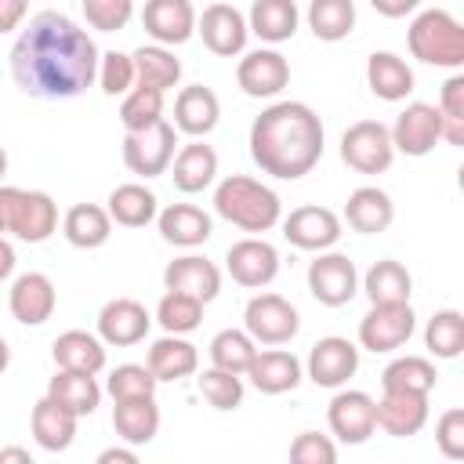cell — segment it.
I'll return each mask as SVG.
<instances>
[{"mask_svg": "<svg viewBox=\"0 0 464 464\" xmlns=\"http://www.w3.org/2000/svg\"><path fill=\"white\" fill-rule=\"evenodd\" d=\"M98 58L102 51L83 25L62 11H40L11 47V76L29 98L65 102L98 80Z\"/></svg>", "mask_w": 464, "mask_h": 464, "instance_id": "obj_1", "label": "cell"}, {"mask_svg": "<svg viewBox=\"0 0 464 464\" xmlns=\"http://www.w3.org/2000/svg\"><path fill=\"white\" fill-rule=\"evenodd\" d=\"M323 120L304 102H276L250 123V156L279 181L304 178L323 160Z\"/></svg>", "mask_w": 464, "mask_h": 464, "instance_id": "obj_2", "label": "cell"}, {"mask_svg": "<svg viewBox=\"0 0 464 464\" xmlns=\"http://www.w3.org/2000/svg\"><path fill=\"white\" fill-rule=\"evenodd\" d=\"M214 210H218V218H225L228 225H236L243 232H268L283 218L279 196L268 185H261L246 174H228V178L218 181Z\"/></svg>", "mask_w": 464, "mask_h": 464, "instance_id": "obj_3", "label": "cell"}, {"mask_svg": "<svg viewBox=\"0 0 464 464\" xmlns=\"http://www.w3.org/2000/svg\"><path fill=\"white\" fill-rule=\"evenodd\" d=\"M406 44H410V54L424 65H439V69H460L464 65V29L442 7L420 11L410 22Z\"/></svg>", "mask_w": 464, "mask_h": 464, "instance_id": "obj_4", "label": "cell"}, {"mask_svg": "<svg viewBox=\"0 0 464 464\" xmlns=\"http://www.w3.org/2000/svg\"><path fill=\"white\" fill-rule=\"evenodd\" d=\"M174 145H178L174 123L156 120L145 130H127L123 134V163L138 178H160V174H167V167L174 160Z\"/></svg>", "mask_w": 464, "mask_h": 464, "instance_id": "obj_5", "label": "cell"}, {"mask_svg": "<svg viewBox=\"0 0 464 464\" xmlns=\"http://www.w3.org/2000/svg\"><path fill=\"white\" fill-rule=\"evenodd\" d=\"M341 160L355 174H384L395 160L392 130L381 120H359L341 134Z\"/></svg>", "mask_w": 464, "mask_h": 464, "instance_id": "obj_6", "label": "cell"}, {"mask_svg": "<svg viewBox=\"0 0 464 464\" xmlns=\"http://www.w3.org/2000/svg\"><path fill=\"white\" fill-rule=\"evenodd\" d=\"M243 330L257 344H268V348L272 344H290L301 330V315L279 294H254L243 308Z\"/></svg>", "mask_w": 464, "mask_h": 464, "instance_id": "obj_7", "label": "cell"}, {"mask_svg": "<svg viewBox=\"0 0 464 464\" xmlns=\"http://www.w3.org/2000/svg\"><path fill=\"white\" fill-rule=\"evenodd\" d=\"M308 294L326 304V308H341L359 294V272L355 261L341 250H319L315 261L308 265Z\"/></svg>", "mask_w": 464, "mask_h": 464, "instance_id": "obj_8", "label": "cell"}, {"mask_svg": "<svg viewBox=\"0 0 464 464\" xmlns=\"http://www.w3.org/2000/svg\"><path fill=\"white\" fill-rule=\"evenodd\" d=\"M417 330V315L410 301L399 304H370V312L359 319V344L373 355H388L402 348Z\"/></svg>", "mask_w": 464, "mask_h": 464, "instance_id": "obj_9", "label": "cell"}, {"mask_svg": "<svg viewBox=\"0 0 464 464\" xmlns=\"http://www.w3.org/2000/svg\"><path fill=\"white\" fill-rule=\"evenodd\" d=\"M196 33L203 36V47L218 58H236L246 47V14L232 4H210L203 14H196Z\"/></svg>", "mask_w": 464, "mask_h": 464, "instance_id": "obj_10", "label": "cell"}, {"mask_svg": "<svg viewBox=\"0 0 464 464\" xmlns=\"http://www.w3.org/2000/svg\"><path fill=\"white\" fill-rule=\"evenodd\" d=\"M392 130V145L395 152H406V156H428L439 141H442V116L435 105L428 102H410L395 123L388 127Z\"/></svg>", "mask_w": 464, "mask_h": 464, "instance_id": "obj_11", "label": "cell"}, {"mask_svg": "<svg viewBox=\"0 0 464 464\" xmlns=\"http://www.w3.org/2000/svg\"><path fill=\"white\" fill-rule=\"evenodd\" d=\"M225 268H228V276H232L239 286L261 290V286H268V283L279 276V250H276L268 239L246 236V239H239V243L228 246Z\"/></svg>", "mask_w": 464, "mask_h": 464, "instance_id": "obj_12", "label": "cell"}, {"mask_svg": "<svg viewBox=\"0 0 464 464\" xmlns=\"http://www.w3.org/2000/svg\"><path fill=\"white\" fill-rule=\"evenodd\" d=\"M326 424L330 431L348 442V446H359L366 442L373 431H377V417H373V399L359 388H341L330 406H326Z\"/></svg>", "mask_w": 464, "mask_h": 464, "instance_id": "obj_13", "label": "cell"}, {"mask_svg": "<svg viewBox=\"0 0 464 464\" xmlns=\"http://www.w3.org/2000/svg\"><path fill=\"white\" fill-rule=\"evenodd\" d=\"M283 221V239L297 250H330L341 239V218L330 207H297Z\"/></svg>", "mask_w": 464, "mask_h": 464, "instance_id": "obj_14", "label": "cell"}, {"mask_svg": "<svg viewBox=\"0 0 464 464\" xmlns=\"http://www.w3.org/2000/svg\"><path fill=\"white\" fill-rule=\"evenodd\" d=\"M236 83L250 98H276L290 83V62L276 47H257L239 58L236 65Z\"/></svg>", "mask_w": 464, "mask_h": 464, "instance_id": "obj_15", "label": "cell"}, {"mask_svg": "<svg viewBox=\"0 0 464 464\" xmlns=\"http://www.w3.org/2000/svg\"><path fill=\"white\" fill-rule=\"evenodd\" d=\"M54 228H58V203L40 188H18L11 203L7 232H14L22 243H44L54 236Z\"/></svg>", "mask_w": 464, "mask_h": 464, "instance_id": "obj_16", "label": "cell"}, {"mask_svg": "<svg viewBox=\"0 0 464 464\" xmlns=\"http://www.w3.org/2000/svg\"><path fill=\"white\" fill-rule=\"evenodd\" d=\"M359 370V348L348 337H319L308 352V377L319 388H344Z\"/></svg>", "mask_w": 464, "mask_h": 464, "instance_id": "obj_17", "label": "cell"}, {"mask_svg": "<svg viewBox=\"0 0 464 464\" xmlns=\"http://www.w3.org/2000/svg\"><path fill=\"white\" fill-rule=\"evenodd\" d=\"M149 326H152V315L134 297H112L98 312V337L116 348H130V344L145 341Z\"/></svg>", "mask_w": 464, "mask_h": 464, "instance_id": "obj_18", "label": "cell"}, {"mask_svg": "<svg viewBox=\"0 0 464 464\" xmlns=\"http://www.w3.org/2000/svg\"><path fill=\"white\" fill-rule=\"evenodd\" d=\"M58 290L44 272H22L7 290V308L22 326H44L54 315Z\"/></svg>", "mask_w": 464, "mask_h": 464, "instance_id": "obj_19", "label": "cell"}, {"mask_svg": "<svg viewBox=\"0 0 464 464\" xmlns=\"http://www.w3.org/2000/svg\"><path fill=\"white\" fill-rule=\"evenodd\" d=\"M141 25L156 44L178 47L196 33V7L192 0H145Z\"/></svg>", "mask_w": 464, "mask_h": 464, "instance_id": "obj_20", "label": "cell"}, {"mask_svg": "<svg viewBox=\"0 0 464 464\" xmlns=\"http://www.w3.org/2000/svg\"><path fill=\"white\" fill-rule=\"evenodd\" d=\"M377 428L392 439H410L428 424V395L420 392H384L381 402H373Z\"/></svg>", "mask_w": 464, "mask_h": 464, "instance_id": "obj_21", "label": "cell"}, {"mask_svg": "<svg viewBox=\"0 0 464 464\" xmlns=\"http://www.w3.org/2000/svg\"><path fill=\"white\" fill-rule=\"evenodd\" d=\"M163 286L167 290H181L199 297L203 304L218 297L221 290V268L214 261H207L203 254H181L163 268Z\"/></svg>", "mask_w": 464, "mask_h": 464, "instance_id": "obj_22", "label": "cell"}, {"mask_svg": "<svg viewBox=\"0 0 464 464\" xmlns=\"http://www.w3.org/2000/svg\"><path fill=\"white\" fill-rule=\"evenodd\" d=\"M221 120V102L210 87L192 83L181 87L174 98V130L188 134V138H207Z\"/></svg>", "mask_w": 464, "mask_h": 464, "instance_id": "obj_23", "label": "cell"}, {"mask_svg": "<svg viewBox=\"0 0 464 464\" xmlns=\"http://www.w3.org/2000/svg\"><path fill=\"white\" fill-rule=\"evenodd\" d=\"M170 181L178 192L192 196V192H203L214 185L218 178V152L210 145H203V138H192L188 145H181L170 160Z\"/></svg>", "mask_w": 464, "mask_h": 464, "instance_id": "obj_24", "label": "cell"}, {"mask_svg": "<svg viewBox=\"0 0 464 464\" xmlns=\"http://www.w3.org/2000/svg\"><path fill=\"white\" fill-rule=\"evenodd\" d=\"M246 377L257 392L265 395H283V392H294L301 384V359L279 344H272L268 352H257L254 362L246 366Z\"/></svg>", "mask_w": 464, "mask_h": 464, "instance_id": "obj_25", "label": "cell"}, {"mask_svg": "<svg viewBox=\"0 0 464 464\" xmlns=\"http://www.w3.org/2000/svg\"><path fill=\"white\" fill-rule=\"evenodd\" d=\"M156 225H160V236L170 246H185V250L207 243L210 232H214L210 214L199 210V207H192V203H170V207H163L156 214Z\"/></svg>", "mask_w": 464, "mask_h": 464, "instance_id": "obj_26", "label": "cell"}, {"mask_svg": "<svg viewBox=\"0 0 464 464\" xmlns=\"http://www.w3.org/2000/svg\"><path fill=\"white\" fill-rule=\"evenodd\" d=\"M76 413H69L65 406H58L51 395H44L36 406H33V417H29V428H33V439L40 450L47 453H62L72 446L76 439Z\"/></svg>", "mask_w": 464, "mask_h": 464, "instance_id": "obj_27", "label": "cell"}, {"mask_svg": "<svg viewBox=\"0 0 464 464\" xmlns=\"http://www.w3.org/2000/svg\"><path fill=\"white\" fill-rule=\"evenodd\" d=\"M344 221H348L355 232H362V236H377V232H384V228L395 221V203H392V196H388L384 188L362 185V188H355V192L348 196V203H344Z\"/></svg>", "mask_w": 464, "mask_h": 464, "instance_id": "obj_28", "label": "cell"}, {"mask_svg": "<svg viewBox=\"0 0 464 464\" xmlns=\"http://www.w3.org/2000/svg\"><path fill=\"white\" fill-rule=\"evenodd\" d=\"M112 428L127 446H145L160 431V406L156 395H138V399H120L112 406Z\"/></svg>", "mask_w": 464, "mask_h": 464, "instance_id": "obj_29", "label": "cell"}, {"mask_svg": "<svg viewBox=\"0 0 464 464\" xmlns=\"http://www.w3.org/2000/svg\"><path fill=\"white\" fill-rule=\"evenodd\" d=\"M58 370H80V373H102L105 366V341L87 330H65L51 344Z\"/></svg>", "mask_w": 464, "mask_h": 464, "instance_id": "obj_30", "label": "cell"}, {"mask_svg": "<svg viewBox=\"0 0 464 464\" xmlns=\"http://www.w3.org/2000/svg\"><path fill=\"white\" fill-rule=\"evenodd\" d=\"M156 381H181V377H192L196 366H199V352L192 341H185V334H167L160 341H152L149 348V362Z\"/></svg>", "mask_w": 464, "mask_h": 464, "instance_id": "obj_31", "label": "cell"}, {"mask_svg": "<svg viewBox=\"0 0 464 464\" xmlns=\"http://www.w3.org/2000/svg\"><path fill=\"white\" fill-rule=\"evenodd\" d=\"M62 236L76 246V250H98L102 243H109L112 236V218L105 207L98 203H76L65 210L62 218Z\"/></svg>", "mask_w": 464, "mask_h": 464, "instance_id": "obj_32", "label": "cell"}, {"mask_svg": "<svg viewBox=\"0 0 464 464\" xmlns=\"http://www.w3.org/2000/svg\"><path fill=\"white\" fill-rule=\"evenodd\" d=\"M301 11L294 0H254L246 14V29L265 44H283L297 33Z\"/></svg>", "mask_w": 464, "mask_h": 464, "instance_id": "obj_33", "label": "cell"}, {"mask_svg": "<svg viewBox=\"0 0 464 464\" xmlns=\"http://www.w3.org/2000/svg\"><path fill=\"white\" fill-rule=\"evenodd\" d=\"M366 83L381 102H402L413 91V69L392 51H373L366 62Z\"/></svg>", "mask_w": 464, "mask_h": 464, "instance_id": "obj_34", "label": "cell"}, {"mask_svg": "<svg viewBox=\"0 0 464 464\" xmlns=\"http://www.w3.org/2000/svg\"><path fill=\"white\" fill-rule=\"evenodd\" d=\"M109 218L123 228H145L149 221H156L160 214V199L152 188L138 185V181H127V185H116L109 192Z\"/></svg>", "mask_w": 464, "mask_h": 464, "instance_id": "obj_35", "label": "cell"}, {"mask_svg": "<svg viewBox=\"0 0 464 464\" xmlns=\"http://www.w3.org/2000/svg\"><path fill=\"white\" fill-rule=\"evenodd\" d=\"M47 395L65 406L76 417H91L102 402V384L94 381V373H80V370H58L47 384Z\"/></svg>", "mask_w": 464, "mask_h": 464, "instance_id": "obj_36", "label": "cell"}, {"mask_svg": "<svg viewBox=\"0 0 464 464\" xmlns=\"http://www.w3.org/2000/svg\"><path fill=\"white\" fill-rule=\"evenodd\" d=\"M362 290H366L370 304H399V301H410V294H413V276L406 272L402 261L381 257V261H373V265L366 268Z\"/></svg>", "mask_w": 464, "mask_h": 464, "instance_id": "obj_37", "label": "cell"}, {"mask_svg": "<svg viewBox=\"0 0 464 464\" xmlns=\"http://www.w3.org/2000/svg\"><path fill=\"white\" fill-rule=\"evenodd\" d=\"M130 58H134V83L138 87H152V91L167 94L181 80V62L163 44H145Z\"/></svg>", "mask_w": 464, "mask_h": 464, "instance_id": "obj_38", "label": "cell"}, {"mask_svg": "<svg viewBox=\"0 0 464 464\" xmlns=\"http://www.w3.org/2000/svg\"><path fill=\"white\" fill-rule=\"evenodd\" d=\"M435 381H439L435 362L424 359V355H399L381 373V388L384 392H420V395H431Z\"/></svg>", "mask_w": 464, "mask_h": 464, "instance_id": "obj_39", "label": "cell"}, {"mask_svg": "<svg viewBox=\"0 0 464 464\" xmlns=\"http://www.w3.org/2000/svg\"><path fill=\"white\" fill-rule=\"evenodd\" d=\"M308 29L315 40L337 44L355 29V4L352 0H312L308 4Z\"/></svg>", "mask_w": 464, "mask_h": 464, "instance_id": "obj_40", "label": "cell"}, {"mask_svg": "<svg viewBox=\"0 0 464 464\" xmlns=\"http://www.w3.org/2000/svg\"><path fill=\"white\" fill-rule=\"evenodd\" d=\"M210 366H218V370H228V373H246V366L254 362V355H257V341L246 334V330H221V334H214L210 337Z\"/></svg>", "mask_w": 464, "mask_h": 464, "instance_id": "obj_41", "label": "cell"}, {"mask_svg": "<svg viewBox=\"0 0 464 464\" xmlns=\"http://www.w3.org/2000/svg\"><path fill=\"white\" fill-rule=\"evenodd\" d=\"M424 344L435 359H457L464 352V315L457 308H439L424 326Z\"/></svg>", "mask_w": 464, "mask_h": 464, "instance_id": "obj_42", "label": "cell"}, {"mask_svg": "<svg viewBox=\"0 0 464 464\" xmlns=\"http://www.w3.org/2000/svg\"><path fill=\"white\" fill-rule=\"evenodd\" d=\"M156 323L167 334H192L203 323V301L181 290H167L156 304Z\"/></svg>", "mask_w": 464, "mask_h": 464, "instance_id": "obj_43", "label": "cell"}, {"mask_svg": "<svg viewBox=\"0 0 464 464\" xmlns=\"http://www.w3.org/2000/svg\"><path fill=\"white\" fill-rule=\"evenodd\" d=\"M156 120H163V94L152 87H130L120 102V123L123 130H145Z\"/></svg>", "mask_w": 464, "mask_h": 464, "instance_id": "obj_44", "label": "cell"}, {"mask_svg": "<svg viewBox=\"0 0 464 464\" xmlns=\"http://www.w3.org/2000/svg\"><path fill=\"white\" fill-rule=\"evenodd\" d=\"M439 116H442V141L450 145H464V76L453 72L446 83H442V94H439Z\"/></svg>", "mask_w": 464, "mask_h": 464, "instance_id": "obj_45", "label": "cell"}, {"mask_svg": "<svg viewBox=\"0 0 464 464\" xmlns=\"http://www.w3.org/2000/svg\"><path fill=\"white\" fill-rule=\"evenodd\" d=\"M196 384H199V395L214 406V410H236L239 402H243V377L239 373H228V370H218V366H210V370H203L199 377H196Z\"/></svg>", "mask_w": 464, "mask_h": 464, "instance_id": "obj_46", "label": "cell"}, {"mask_svg": "<svg viewBox=\"0 0 464 464\" xmlns=\"http://www.w3.org/2000/svg\"><path fill=\"white\" fill-rule=\"evenodd\" d=\"M156 377H152V370L149 366H141V362H123V366H116L112 373H109V381H105V392L112 395V402H120V399H138V395H156Z\"/></svg>", "mask_w": 464, "mask_h": 464, "instance_id": "obj_47", "label": "cell"}, {"mask_svg": "<svg viewBox=\"0 0 464 464\" xmlns=\"http://www.w3.org/2000/svg\"><path fill=\"white\" fill-rule=\"evenodd\" d=\"M83 18L91 29L98 33H120L127 29L130 14H134V0H80Z\"/></svg>", "mask_w": 464, "mask_h": 464, "instance_id": "obj_48", "label": "cell"}, {"mask_svg": "<svg viewBox=\"0 0 464 464\" xmlns=\"http://www.w3.org/2000/svg\"><path fill=\"white\" fill-rule=\"evenodd\" d=\"M98 83L109 98H123L130 87H134V58L123 54V51H105L98 58Z\"/></svg>", "mask_w": 464, "mask_h": 464, "instance_id": "obj_49", "label": "cell"}, {"mask_svg": "<svg viewBox=\"0 0 464 464\" xmlns=\"http://www.w3.org/2000/svg\"><path fill=\"white\" fill-rule=\"evenodd\" d=\"M290 460L294 464H334L337 460V446L319 431H301L290 442Z\"/></svg>", "mask_w": 464, "mask_h": 464, "instance_id": "obj_50", "label": "cell"}, {"mask_svg": "<svg viewBox=\"0 0 464 464\" xmlns=\"http://www.w3.org/2000/svg\"><path fill=\"white\" fill-rule=\"evenodd\" d=\"M435 442L442 450V457L450 460H460L464 457V410H446L435 424Z\"/></svg>", "mask_w": 464, "mask_h": 464, "instance_id": "obj_51", "label": "cell"}, {"mask_svg": "<svg viewBox=\"0 0 464 464\" xmlns=\"http://www.w3.org/2000/svg\"><path fill=\"white\" fill-rule=\"evenodd\" d=\"M29 0H0V33H11L25 22Z\"/></svg>", "mask_w": 464, "mask_h": 464, "instance_id": "obj_52", "label": "cell"}, {"mask_svg": "<svg viewBox=\"0 0 464 464\" xmlns=\"http://www.w3.org/2000/svg\"><path fill=\"white\" fill-rule=\"evenodd\" d=\"M370 4H373V11L384 14V18H406L410 11H417L420 0H370Z\"/></svg>", "mask_w": 464, "mask_h": 464, "instance_id": "obj_53", "label": "cell"}, {"mask_svg": "<svg viewBox=\"0 0 464 464\" xmlns=\"http://www.w3.org/2000/svg\"><path fill=\"white\" fill-rule=\"evenodd\" d=\"M134 460H138V453L127 446H109L98 453V464H134Z\"/></svg>", "mask_w": 464, "mask_h": 464, "instance_id": "obj_54", "label": "cell"}, {"mask_svg": "<svg viewBox=\"0 0 464 464\" xmlns=\"http://www.w3.org/2000/svg\"><path fill=\"white\" fill-rule=\"evenodd\" d=\"M14 185H0V236L7 232V225H11V203H14Z\"/></svg>", "mask_w": 464, "mask_h": 464, "instance_id": "obj_55", "label": "cell"}, {"mask_svg": "<svg viewBox=\"0 0 464 464\" xmlns=\"http://www.w3.org/2000/svg\"><path fill=\"white\" fill-rule=\"evenodd\" d=\"M11 272H14V246L0 236V283H4Z\"/></svg>", "mask_w": 464, "mask_h": 464, "instance_id": "obj_56", "label": "cell"}, {"mask_svg": "<svg viewBox=\"0 0 464 464\" xmlns=\"http://www.w3.org/2000/svg\"><path fill=\"white\" fill-rule=\"evenodd\" d=\"M0 460H25V464H33V457H29L25 450H18V446H7V450H0Z\"/></svg>", "mask_w": 464, "mask_h": 464, "instance_id": "obj_57", "label": "cell"}, {"mask_svg": "<svg viewBox=\"0 0 464 464\" xmlns=\"http://www.w3.org/2000/svg\"><path fill=\"white\" fill-rule=\"evenodd\" d=\"M7 366H11V348H7V341L0 337V373H4Z\"/></svg>", "mask_w": 464, "mask_h": 464, "instance_id": "obj_58", "label": "cell"}, {"mask_svg": "<svg viewBox=\"0 0 464 464\" xmlns=\"http://www.w3.org/2000/svg\"><path fill=\"white\" fill-rule=\"evenodd\" d=\"M7 174V152H4V145H0V178Z\"/></svg>", "mask_w": 464, "mask_h": 464, "instance_id": "obj_59", "label": "cell"}]
</instances>
